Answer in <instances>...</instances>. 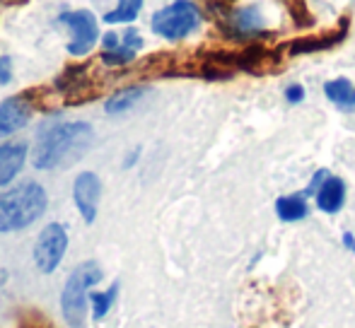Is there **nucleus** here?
<instances>
[{
    "mask_svg": "<svg viewBox=\"0 0 355 328\" xmlns=\"http://www.w3.org/2000/svg\"><path fill=\"white\" fill-rule=\"evenodd\" d=\"M227 27L232 32V37H254V34H259L263 29L261 10L257 5L232 10V15L227 17Z\"/></svg>",
    "mask_w": 355,
    "mask_h": 328,
    "instance_id": "nucleus-10",
    "label": "nucleus"
},
{
    "mask_svg": "<svg viewBox=\"0 0 355 328\" xmlns=\"http://www.w3.org/2000/svg\"><path fill=\"white\" fill-rule=\"evenodd\" d=\"M24 157H27V145L24 143H8L0 145V186L10 183L17 172L22 169Z\"/></svg>",
    "mask_w": 355,
    "mask_h": 328,
    "instance_id": "nucleus-12",
    "label": "nucleus"
},
{
    "mask_svg": "<svg viewBox=\"0 0 355 328\" xmlns=\"http://www.w3.org/2000/svg\"><path fill=\"white\" fill-rule=\"evenodd\" d=\"M201 27V10L191 0H174L153 15V32L167 42H182Z\"/></svg>",
    "mask_w": 355,
    "mask_h": 328,
    "instance_id": "nucleus-4",
    "label": "nucleus"
},
{
    "mask_svg": "<svg viewBox=\"0 0 355 328\" xmlns=\"http://www.w3.org/2000/svg\"><path fill=\"white\" fill-rule=\"evenodd\" d=\"M324 94H327L329 102H334L341 109H353V84L346 78H336V80H329L324 84Z\"/></svg>",
    "mask_w": 355,
    "mask_h": 328,
    "instance_id": "nucleus-14",
    "label": "nucleus"
},
{
    "mask_svg": "<svg viewBox=\"0 0 355 328\" xmlns=\"http://www.w3.org/2000/svg\"><path fill=\"white\" fill-rule=\"evenodd\" d=\"M276 215L283 222H300L309 215V206L304 201V193H293V196H281L276 201Z\"/></svg>",
    "mask_w": 355,
    "mask_h": 328,
    "instance_id": "nucleus-13",
    "label": "nucleus"
},
{
    "mask_svg": "<svg viewBox=\"0 0 355 328\" xmlns=\"http://www.w3.org/2000/svg\"><path fill=\"white\" fill-rule=\"evenodd\" d=\"M208 3H211V5H230L232 0H208Z\"/></svg>",
    "mask_w": 355,
    "mask_h": 328,
    "instance_id": "nucleus-22",
    "label": "nucleus"
},
{
    "mask_svg": "<svg viewBox=\"0 0 355 328\" xmlns=\"http://www.w3.org/2000/svg\"><path fill=\"white\" fill-rule=\"evenodd\" d=\"M116 292H119L116 285H114L112 290H107V292H92V314H94V319H102V316H107V311L112 309L114 300H116Z\"/></svg>",
    "mask_w": 355,
    "mask_h": 328,
    "instance_id": "nucleus-17",
    "label": "nucleus"
},
{
    "mask_svg": "<svg viewBox=\"0 0 355 328\" xmlns=\"http://www.w3.org/2000/svg\"><path fill=\"white\" fill-rule=\"evenodd\" d=\"M343 203H346V183H343V179L329 174L327 181H324L322 188L317 191V208L322 212L334 215V212L341 210Z\"/></svg>",
    "mask_w": 355,
    "mask_h": 328,
    "instance_id": "nucleus-11",
    "label": "nucleus"
},
{
    "mask_svg": "<svg viewBox=\"0 0 355 328\" xmlns=\"http://www.w3.org/2000/svg\"><path fill=\"white\" fill-rule=\"evenodd\" d=\"M58 22L71 29L73 42L68 44V51L73 56H85L87 51H92L94 42L99 37L97 17L92 12H87V10H73V12H63L58 17Z\"/></svg>",
    "mask_w": 355,
    "mask_h": 328,
    "instance_id": "nucleus-6",
    "label": "nucleus"
},
{
    "mask_svg": "<svg viewBox=\"0 0 355 328\" xmlns=\"http://www.w3.org/2000/svg\"><path fill=\"white\" fill-rule=\"evenodd\" d=\"M92 143V126L85 121L73 123H53L44 128L34 145V167L37 169H56L68 162H75L87 145Z\"/></svg>",
    "mask_w": 355,
    "mask_h": 328,
    "instance_id": "nucleus-1",
    "label": "nucleus"
},
{
    "mask_svg": "<svg viewBox=\"0 0 355 328\" xmlns=\"http://www.w3.org/2000/svg\"><path fill=\"white\" fill-rule=\"evenodd\" d=\"M353 109H355V94H353Z\"/></svg>",
    "mask_w": 355,
    "mask_h": 328,
    "instance_id": "nucleus-23",
    "label": "nucleus"
},
{
    "mask_svg": "<svg viewBox=\"0 0 355 328\" xmlns=\"http://www.w3.org/2000/svg\"><path fill=\"white\" fill-rule=\"evenodd\" d=\"M343 244H346L348 251L355 253V237L351 235V232H346V235H343Z\"/></svg>",
    "mask_w": 355,
    "mask_h": 328,
    "instance_id": "nucleus-21",
    "label": "nucleus"
},
{
    "mask_svg": "<svg viewBox=\"0 0 355 328\" xmlns=\"http://www.w3.org/2000/svg\"><path fill=\"white\" fill-rule=\"evenodd\" d=\"M12 80V61L8 56H0V84H8Z\"/></svg>",
    "mask_w": 355,
    "mask_h": 328,
    "instance_id": "nucleus-19",
    "label": "nucleus"
},
{
    "mask_svg": "<svg viewBox=\"0 0 355 328\" xmlns=\"http://www.w3.org/2000/svg\"><path fill=\"white\" fill-rule=\"evenodd\" d=\"M327 176H329L327 169H319V172L312 176V181H309V186H307V191H304V196H317V191L322 188V183L327 181Z\"/></svg>",
    "mask_w": 355,
    "mask_h": 328,
    "instance_id": "nucleus-18",
    "label": "nucleus"
},
{
    "mask_svg": "<svg viewBox=\"0 0 355 328\" xmlns=\"http://www.w3.org/2000/svg\"><path fill=\"white\" fill-rule=\"evenodd\" d=\"M46 210V191L39 183L27 181L0 196V232L29 227Z\"/></svg>",
    "mask_w": 355,
    "mask_h": 328,
    "instance_id": "nucleus-2",
    "label": "nucleus"
},
{
    "mask_svg": "<svg viewBox=\"0 0 355 328\" xmlns=\"http://www.w3.org/2000/svg\"><path fill=\"white\" fill-rule=\"evenodd\" d=\"M32 116V104L24 97H10L0 104V138L19 131Z\"/></svg>",
    "mask_w": 355,
    "mask_h": 328,
    "instance_id": "nucleus-9",
    "label": "nucleus"
},
{
    "mask_svg": "<svg viewBox=\"0 0 355 328\" xmlns=\"http://www.w3.org/2000/svg\"><path fill=\"white\" fill-rule=\"evenodd\" d=\"M145 94V87H126V89H119L116 94H112L107 102V111L109 113H123L133 107Z\"/></svg>",
    "mask_w": 355,
    "mask_h": 328,
    "instance_id": "nucleus-15",
    "label": "nucleus"
},
{
    "mask_svg": "<svg viewBox=\"0 0 355 328\" xmlns=\"http://www.w3.org/2000/svg\"><path fill=\"white\" fill-rule=\"evenodd\" d=\"M143 8V0H119V5L112 10V12L104 15V22L109 24H128L138 17Z\"/></svg>",
    "mask_w": 355,
    "mask_h": 328,
    "instance_id": "nucleus-16",
    "label": "nucleus"
},
{
    "mask_svg": "<svg viewBox=\"0 0 355 328\" xmlns=\"http://www.w3.org/2000/svg\"><path fill=\"white\" fill-rule=\"evenodd\" d=\"M99 280H102V268L94 261L80 263L71 273V277H68L66 287H63V295H61V311L68 326H73V328L85 326V316H87V292H89V287L97 285Z\"/></svg>",
    "mask_w": 355,
    "mask_h": 328,
    "instance_id": "nucleus-3",
    "label": "nucleus"
},
{
    "mask_svg": "<svg viewBox=\"0 0 355 328\" xmlns=\"http://www.w3.org/2000/svg\"><path fill=\"white\" fill-rule=\"evenodd\" d=\"M143 48V37L138 29H126L123 34L109 32L104 37V53L102 61L109 66H126L136 58V53Z\"/></svg>",
    "mask_w": 355,
    "mask_h": 328,
    "instance_id": "nucleus-7",
    "label": "nucleus"
},
{
    "mask_svg": "<svg viewBox=\"0 0 355 328\" xmlns=\"http://www.w3.org/2000/svg\"><path fill=\"white\" fill-rule=\"evenodd\" d=\"M285 99H288L290 104H300L304 99V87L302 84H290V87L285 89Z\"/></svg>",
    "mask_w": 355,
    "mask_h": 328,
    "instance_id": "nucleus-20",
    "label": "nucleus"
},
{
    "mask_svg": "<svg viewBox=\"0 0 355 328\" xmlns=\"http://www.w3.org/2000/svg\"><path fill=\"white\" fill-rule=\"evenodd\" d=\"M99 196H102V183L99 176L92 172H83L73 183V201L78 206L80 215L87 225H92L94 217H97V206H99Z\"/></svg>",
    "mask_w": 355,
    "mask_h": 328,
    "instance_id": "nucleus-8",
    "label": "nucleus"
},
{
    "mask_svg": "<svg viewBox=\"0 0 355 328\" xmlns=\"http://www.w3.org/2000/svg\"><path fill=\"white\" fill-rule=\"evenodd\" d=\"M68 248V232L63 225L53 222V225L44 227L39 235L37 244H34V263L42 273H53L58 263L63 261Z\"/></svg>",
    "mask_w": 355,
    "mask_h": 328,
    "instance_id": "nucleus-5",
    "label": "nucleus"
}]
</instances>
